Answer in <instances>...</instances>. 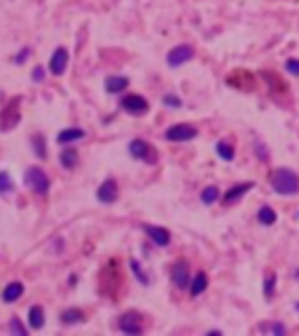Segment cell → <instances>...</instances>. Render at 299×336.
I'll return each instance as SVG.
<instances>
[{"instance_id":"1","label":"cell","mask_w":299,"mask_h":336,"mask_svg":"<svg viewBox=\"0 0 299 336\" xmlns=\"http://www.w3.org/2000/svg\"><path fill=\"white\" fill-rule=\"evenodd\" d=\"M271 187L276 194L281 196H292L299 191V177L297 173H292L290 168H276L271 173Z\"/></svg>"},{"instance_id":"2","label":"cell","mask_w":299,"mask_h":336,"mask_svg":"<svg viewBox=\"0 0 299 336\" xmlns=\"http://www.w3.org/2000/svg\"><path fill=\"white\" fill-rule=\"evenodd\" d=\"M24 180H26V184H28V187L35 191V194L47 196V191H49V177H47V173H45L42 168H37V166H31V168L26 171Z\"/></svg>"},{"instance_id":"3","label":"cell","mask_w":299,"mask_h":336,"mask_svg":"<svg viewBox=\"0 0 299 336\" xmlns=\"http://www.w3.org/2000/svg\"><path fill=\"white\" fill-rule=\"evenodd\" d=\"M129 154L134 157V159H141L145 164H154L157 161V150L147 140H141V138H136V140L129 142Z\"/></svg>"},{"instance_id":"4","label":"cell","mask_w":299,"mask_h":336,"mask_svg":"<svg viewBox=\"0 0 299 336\" xmlns=\"http://www.w3.org/2000/svg\"><path fill=\"white\" fill-rule=\"evenodd\" d=\"M196 135H199V131L192 124H176V126L166 128V140L171 142H189L194 140Z\"/></svg>"},{"instance_id":"5","label":"cell","mask_w":299,"mask_h":336,"mask_svg":"<svg viewBox=\"0 0 299 336\" xmlns=\"http://www.w3.org/2000/svg\"><path fill=\"white\" fill-rule=\"evenodd\" d=\"M19 105H21V101H19V98H12L10 105H5V110L0 112V128H3V131H10V128H14L19 124V119H21Z\"/></svg>"},{"instance_id":"6","label":"cell","mask_w":299,"mask_h":336,"mask_svg":"<svg viewBox=\"0 0 299 336\" xmlns=\"http://www.w3.org/2000/svg\"><path fill=\"white\" fill-rule=\"evenodd\" d=\"M192 56H194V47L192 44H178V47H173L166 54V63L171 68H178V66H183V63L192 61Z\"/></svg>"},{"instance_id":"7","label":"cell","mask_w":299,"mask_h":336,"mask_svg":"<svg viewBox=\"0 0 299 336\" xmlns=\"http://www.w3.org/2000/svg\"><path fill=\"white\" fill-rule=\"evenodd\" d=\"M122 108L129 115H145V112L150 110V103H147L143 96H138V93H129V96H124Z\"/></svg>"},{"instance_id":"8","label":"cell","mask_w":299,"mask_h":336,"mask_svg":"<svg viewBox=\"0 0 299 336\" xmlns=\"http://www.w3.org/2000/svg\"><path fill=\"white\" fill-rule=\"evenodd\" d=\"M119 329L129 336H138L143 331V322H141V315L138 313H124L122 318H119Z\"/></svg>"},{"instance_id":"9","label":"cell","mask_w":299,"mask_h":336,"mask_svg":"<svg viewBox=\"0 0 299 336\" xmlns=\"http://www.w3.org/2000/svg\"><path fill=\"white\" fill-rule=\"evenodd\" d=\"M171 280L178 290H185L189 287V280H192V273H189V266L187 262H178L171 271Z\"/></svg>"},{"instance_id":"10","label":"cell","mask_w":299,"mask_h":336,"mask_svg":"<svg viewBox=\"0 0 299 336\" xmlns=\"http://www.w3.org/2000/svg\"><path fill=\"white\" fill-rule=\"evenodd\" d=\"M68 56H70V54H68V49H66V47H59V49H56L54 54H52V59H49V73L56 75V77L66 73Z\"/></svg>"},{"instance_id":"11","label":"cell","mask_w":299,"mask_h":336,"mask_svg":"<svg viewBox=\"0 0 299 336\" xmlns=\"http://www.w3.org/2000/svg\"><path fill=\"white\" fill-rule=\"evenodd\" d=\"M117 194H119V187H117V182L112 180V177H108L101 187H98L96 191V199L101 203H115L117 201Z\"/></svg>"},{"instance_id":"12","label":"cell","mask_w":299,"mask_h":336,"mask_svg":"<svg viewBox=\"0 0 299 336\" xmlns=\"http://www.w3.org/2000/svg\"><path fill=\"white\" fill-rule=\"evenodd\" d=\"M143 229H145V233H147V236H150V241H152L154 245H159V248H166V245L171 243V233L166 231L164 226L143 224Z\"/></svg>"},{"instance_id":"13","label":"cell","mask_w":299,"mask_h":336,"mask_svg":"<svg viewBox=\"0 0 299 336\" xmlns=\"http://www.w3.org/2000/svg\"><path fill=\"white\" fill-rule=\"evenodd\" d=\"M252 187H255L252 182H241V184H236V187H232V189L225 194V199H222V201H225V206H232V203H236L238 199H241L243 194H248Z\"/></svg>"},{"instance_id":"14","label":"cell","mask_w":299,"mask_h":336,"mask_svg":"<svg viewBox=\"0 0 299 336\" xmlns=\"http://www.w3.org/2000/svg\"><path fill=\"white\" fill-rule=\"evenodd\" d=\"M206 287H208V275L203 273V271H199L196 275H192V280H189V294L192 297H199V294H203L206 292Z\"/></svg>"},{"instance_id":"15","label":"cell","mask_w":299,"mask_h":336,"mask_svg":"<svg viewBox=\"0 0 299 336\" xmlns=\"http://www.w3.org/2000/svg\"><path fill=\"white\" fill-rule=\"evenodd\" d=\"M129 86V77H122V75H112L105 80V91L108 93H122Z\"/></svg>"},{"instance_id":"16","label":"cell","mask_w":299,"mask_h":336,"mask_svg":"<svg viewBox=\"0 0 299 336\" xmlns=\"http://www.w3.org/2000/svg\"><path fill=\"white\" fill-rule=\"evenodd\" d=\"M84 138V128L79 126H73V128H66L61 133L56 135V140L61 142V145H68V142H75V140H82Z\"/></svg>"},{"instance_id":"17","label":"cell","mask_w":299,"mask_h":336,"mask_svg":"<svg viewBox=\"0 0 299 336\" xmlns=\"http://www.w3.org/2000/svg\"><path fill=\"white\" fill-rule=\"evenodd\" d=\"M21 294H24V285H21V282H10V285L3 290V301H5V304H14V301L21 299Z\"/></svg>"},{"instance_id":"18","label":"cell","mask_w":299,"mask_h":336,"mask_svg":"<svg viewBox=\"0 0 299 336\" xmlns=\"http://www.w3.org/2000/svg\"><path fill=\"white\" fill-rule=\"evenodd\" d=\"M59 161H61V166L63 168H75L77 166V161H79V157H77V150H73V147H66V150H61V154H59Z\"/></svg>"},{"instance_id":"19","label":"cell","mask_w":299,"mask_h":336,"mask_svg":"<svg viewBox=\"0 0 299 336\" xmlns=\"http://www.w3.org/2000/svg\"><path fill=\"white\" fill-rule=\"evenodd\" d=\"M215 152H218V157H220L222 161H232L234 154H236V150H234V145L229 140H220L218 145H215Z\"/></svg>"},{"instance_id":"20","label":"cell","mask_w":299,"mask_h":336,"mask_svg":"<svg viewBox=\"0 0 299 336\" xmlns=\"http://www.w3.org/2000/svg\"><path fill=\"white\" fill-rule=\"evenodd\" d=\"M77 322H84V313L79 308H68V311L61 313V324H77Z\"/></svg>"},{"instance_id":"21","label":"cell","mask_w":299,"mask_h":336,"mask_svg":"<svg viewBox=\"0 0 299 336\" xmlns=\"http://www.w3.org/2000/svg\"><path fill=\"white\" fill-rule=\"evenodd\" d=\"M28 322H31L33 329H42V324H45V313L40 306H33L31 311H28Z\"/></svg>"},{"instance_id":"22","label":"cell","mask_w":299,"mask_h":336,"mask_svg":"<svg viewBox=\"0 0 299 336\" xmlns=\"http://www.w3.org/2000/svg\"><path fill=\"white\" fill-rule=\"evenodd\" d=\"M257 220H260V224H264V226L276 224L274 208H271V206H262V208H260V213H257Z\"/></svg>"},{"instance_id":"23","label":"cell","mask_w":299,"mask_h":336,"mask_svg":"<svg viewBox=\"0 0 299 336\" xmlns=\"http://www.w3.org/2000/svg\"><path fill=\"white\" fill-rule=\"evenodd\" d=\"M218 199H220V189H218L215 184H210V187H206V189L201 191V203L203 206H213Z\"/></svg>"},{"instance_id":"24","label":"cell","mask_w":299,"mask_h":336,"mask_svg":"<svg viewBox=\"0 0 299 336\" xmlns=\"http://www.w3.org/2000/svg\"><path fill=\"white\" fill-rule=\"evenodd\" d=\"M276 292V273H267L264 275V297L271 299Z\"/></svg>"},{"instance_id":"25","label":"cell","mask_w":299,"mask_h":336,"mask_svg":"<svg viewBox=\"0 0 299 336\" xmlns=\"http://www.w3.org/2000/svg\"><path fill=\"white\" fill-rule=\"evenodd\" d=\"M12 189H14V182H12V177H10V173L0 171V194H7V191H12Z\"/></svg>"},{"instance_id":"26","label":"cell","mask_w":299,"mask_h":336,"mask_svg":"<svg viewBox=\"0 0 299 336\" xmlns=\"http://www.w3.org/2000/svg\"><path fill=\"white\" fill-rule=\"evenodd\" d=\"M129 264H131V271H134V275H136V278H138V280H141L143 285H150V275H147L145 271H143L141 266H138V262H136V259H131Z\"/></svg>"},{"instance_id":"27","label":"cell","mask_w":299,"mask_h":336,"mask_svg":"<svg viewBox=\"0 0 299 336\" xmlns=\"http://www.w3.org/2000/svg\"><path fill=\"white\" fill-rule=\"evenodd\" d=\"M31 140H33V147H35V154L40 157V159H45V157H47V150H45L42 135H40V133H35V135L31 138Z\"/></svg>"},{"instance_id":"28","label":"cell","mask_w":299,"mask_h":336,"mask_svg":"<svg viewBox=\"0 0 299 336\" xmlns=\"http://www.w3.org/2000/svg\"><path fill=\"white\" fill-rule=\"evenodd\" d=\"M10 331H12V334L24 336V334H26V331H28V329H26L24 324H21V320H19V318H12V320H10Z\"/></svg>"},{"instance_id":"29","label":"cell","mask_w":299,"mask_h":336,"mask_svg":"<svg viewBox=\"0 0 299 336\" xmlns=\"http://www.w3.org/2000/svg\"><path fill=\"white\" fill-rule=\"evenodd\" d=\"M262 329H269L271 334H278V336L285 334V327H283V324H262Z\"/></svg>"},{"instance_id":"30","label":"cell","mask_w":299,"mask_h":336,"mask_svg":"<svg viewBox=\"0 0 299 336\" xmlns=\"http://www.w3.org/2000/svg\"><path fill=\"white\" fill-rule=\"evenodd\" d=\"M285 70L290 75H299V61H297V59H290V61L285 63Z\"/></svg>"},{"instance_id":"31","label":"cell","mask_w":299,"mask_h":336,"mask_svg":"<svg viewBox=\"0 0 299 336\" xmlns=\"http://www.w3.org/2000/svg\"><path fill=\"white\" fill-rule=\"evenodd\" d=\"M26 56H31V47H24V49H21V52L17 54V59H14V61H17V63H24V61H26Z\"/></svg>"},{"instance_id":"32","label":"cell","mask_w":299,"mask_h":336,"mask_svg":"<svg viewBox=\"0 0 299 336\" xmlns=\"http://www.w3.org/2000/svg\"><path fill=\"white\" fill-rule=\"evenodd\" d=\"M45 80V68L37 66L35 70H33V82H42Z\"/></svg>"},{"instance_id":"33","label":"cell","mask_w":299,"mask_h":336,"mask_svg":"<svg viewBox=\"0 0 299 336\" xmlns=\"http://www.w3.org/2000/svg\"><path fill=\"white\" fill-rule=\"evenodd\" d=\"M164 103L166 105H173V108H180V105H183V101H180V98H176V96H166Z\"/></svg>"},{"instance_id":"34","label":"cell","mask_w":299,"mask_h":336,"mask_svg":"<svg viewBox=\"0 0 299 336\" xmlns=\"http://www.w3.org/2000/svg\"><path fill=\"white\" fill-rule=\"evenodd\" d=\"M294 308H297V311H299V301H297V306H294Z\"/></svg>"}]
</instances>
